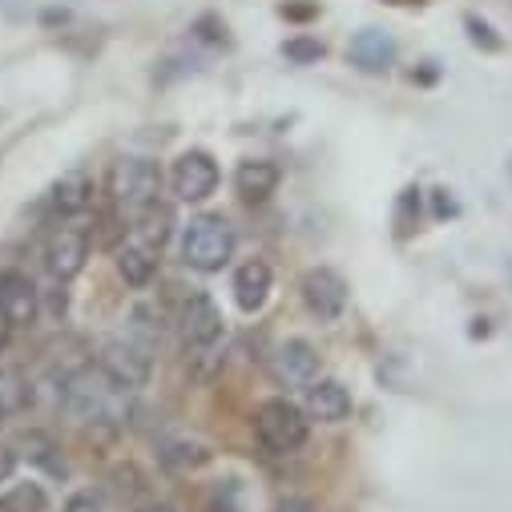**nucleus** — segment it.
Segmentation results:
<instances>
[{"mask_svg":"<svg viewBox=\"0 0 512 512\" xmlns=\"http://www.w3.org/2000/svg\"><path fill=\"white\" fill-rule=\"evenodd\" d=\"M61 400L81 420H113V424H121V416H125V388H117L101 367L73 371L61 383Z\"/></svg>","mask_w":512,"mask_h":512,"instance_id":"f257e3e1","label":"nucleus"},{"mask_svg":"<svg viewBox=\"0 0 512 512\" xmlns=\"http://www.w3.org/2000/svg\"><path fill=\"white\" fill-rule=\"evenodd\" d=\"M158 194H162V170L146 158H121L109 170V198L121 218L138 222L146 210L158 206Z\"/></svg>","mask_w":512,"mask_h":512,"instance_id":"f03ea898","label":"nucleus"},{"mask_svg":"<svg viewBox=\"0 0 512 512\" xmlns=\"http://www.w3.org/2000/svg\"><path fill=\"white\" fill-rule=\"evenodd\" d=\"M234 226L222 218V214H202L186 226L182 234V259L190 271H202V275H214L230 263L234 254Z\"/></svg>","mask_w":512,"mask_h":512,"instance_id":"7ed1b4c3","label":"nucleus"},{"mask_svg":"<svg viewBox=\"0 0 512 512\" xmlns=\"http://www.w3.org/2000/svg\"><path fill=\"white\" fill-rule=\"evenodd\" d=\"M254 432H259L263 448L275 456H291L307 444V412L295 408L291 400H267L254 416Z\"/></svg>","mask_w":512,"mask_h":512,"instance_id":"20e7f679","label":"nucleus"},{"mask_svg":"<svg viewBox=\"0 0 512 512\" xmlns=\"http://www.w3.org/2000/svg\"><path fill=\"white\" fill-rule=\"evenodd\" d=\"M299 295H303V307L319 323H335L343 315V307H347V283L331 267H311L299 279Z\"/></svg>","mask_w":512,"mask_h":512,"instance_id":"39448f33","label":"nucleus"},{"mask_svg":"<svg viewBox=\"0 0 512 512\" xmlns=\"http://www.w3.org/2000/svg\"><path fill=\"white\" fill-rule=\"evenodd\" d=\"M170 186H174V194L182 198V202H206L214 190H218V166H214V158L206 154V150H186L178 162H174V170H170Z\"/></svg>","mask_w":512,"mask_h":512,"instance_id":"423d86ee","label":"nucleus"},{"mask_svg":"<svg viewBox=\"0 0 512 512\" xmlns=\"http://www.w3.org/2000/svg\"><path fill=\"white\" fill-rule=\"evenodd\" d=\"M85 259H89V230L85 226H61L53 238H49V250H45V267L57 283H69L85 271Z\"/></svg>","mask_w":512,"mask_h":512,"instance_id":"0eeeda50","label":"nucleus"},{"mask_svg":"<svg viewBox=\"0 0 512 512\" xmlns=\"http://www.w3.org/2000/svg\"><path fill=\"white\" fill-rule=\"evenodd\" d=\"M101 371L117 383V388L138 392V388H146V383H150V355H146V347H134V343L113 339V343H105V351H101Z\"/></svg>","mask_w":512,"mask_h":512,"instance_id":"6e6552de","label":"nucleus"},{"mask_svg":"<svg viewBox=\"0 0 512 512\" xmlns=\"http://www.w3.org/2000/svg\"><path fill=\"white\" fill-rule=\"evenodd\" d=\"M271 375L279 388H307V383H315L319 375V355L307 339H287L279 343V351L271 355Z\"/></svg>","mask_w":512,"mask_h":512,"instance_id":"1a4fd4ad","label":"nucleus"},{"mask_svg":"<svg viewBox=\"0 0 512 512\" xmlns=\"http://www.w3.org/2000/svg\"><path fill=\"white\" fill-rule=\"evenodd\" d=\"M41 291L25 271H0V315L17 327H33L41 311Z\"/></svg>","mask_w":512,"mask_h":512,"instance_id":"9d476101","label":"nucleus"},{"mask_svg":"<svg viewBox=\"0 0 512 512\" xmlns=\"http://www.w3.org/2000/svg\"><path fill=\"white\" fill-rule=\"evenodd\" d=\"M178 327H182L186 347H214V343L222 339V311L214 307L210 295H190V299L182 303Z\"/></svg>","mask_w":512,"mask_h":512,"instance_id":"9b49d317","label":"nucleus"},{"mask_svg":"<svg viewBox=\"0 0 512 512\" xmlns=\"http://www.w3.org/2000/svg\"><path fill=\"white\" fill-rule=\"evenodd\" d=\"M347 57L363 73H383V69H392V61H396V41L383 29H363V33L351 37Z\"/></svg>","mask_w":512,"mask_h":512,"instance_id":"f8f14e48","label":"nucleus"},{"mask_svg":"<svg viewBox=\"0 0 512 512\" xmlns=\"http://www.w3.org/2000/svg\"><path fill=\"white\" fill-rule=\"evenodd\" d=\"M307 416L319 424H343L351 416V392L339 379L307 383Z\"/></svg>","mask_w":512,"mask_h":512,"instance_id":"ddd939ff","label":"nucleus"},{"mask_svg":"<svg viewBox=\"0 0 512 512\" xmlns=\"http://www.w3.org/2000/svg\"><path fill=\"white\" fill-rule=\"evenodd\" d=\"M234 299L250 315L263 311V303L271 299V267L263 259H250V263L238 267V275H234Z\"/></svg>","mask_w":512,"mask_h":512,"instance_id":"4468645a","label":"nucleus"},{"mask_svg":"<svg viewBox=\"0 0 512 512\" xmlns=\"http://www.w3.org/2000/svg\"><path fill=\"white\" fill-rule=\"evenodd\" d=\"M279 166L267 162V158H254V162H242L238 174H234V190L242 194V202H267L275 190H279Z\"/></svg>","mask_w":512,"mask_h":512,"instance_id":"2eb2a0df","label":"nucleus"},{"mask_svg":"<svg viewBox=\"0 0 512 512\" xmlns=\"http://www.w3.org/2000/svg\"><path fill=\"white\" fill-rule=\"evenodd\" d=\"M117 271L130 287H150L154 271H158V259H154V246H142V242H130L117 250Z\"/></svg>","mask_w":512,"mask_h":512,"instance_id":"dca6fc26","label":"nucleus"},{"mask_svg":"<svg viewBox=\"0 0 512 512\" xmlns=\"http://www.w3.org/2000/svg\"><path fill=\"white\" fill-rule=\"evenodd\" d=\"M17 452L29 460V464H37V468H45V472H53V476H65V460H61V448H57V440L49 436V432H21V440H17Z\"/></svg>","mask_w":512,"mask_h":512,"instance_id":"f3484780","label":"nucleus"},{"mask_svg":"<svg viewBox=\"0 0 512 512\" xmlns=\"http://www.w3.org/2000/svg\"><path fill=\"white\" fill-rule=\"evenodd\" d=\"M49 202H53V210H57L61 218H73V214L89 210V202H93V182H89L85 174H69V178H61V182L53 186Z\"/></svg>","mask_w":512,"mask_h":512,"instance_id":"a211bd4d","label":"nucleus"},{"mask_svg":"<svg viewBox=\"0 0 512 512\" xmlns=\"http://www.w3.org/2000/svg\"><path fill=\"white\" fill-rule=\"evenodd\" d=\"M29 400H33L29 379H25L17 367H0V416H17V412H25Z\"/></svg>","mask_w":512,"mask_h":512,"instance_id":"6ab92c4d","label":"nucleus"},{"mask_svg":"<svg viewBox=\"0 0 512 512\" xmlns=\"http://www.w3.org/2000/svg\"><path fill=\"white\" fill-rule=\"evenodd\" d=\"M0 504H5V512H45L49 508V496H45L41 484H17Z\"/></svg>","mask_w":512,"mask_h":512,"instance_id":"aec40b11","label":"nucleus"},{"mask_svg":"<svg viewBox=\"0 0 512 512\" xmlns=\"http://www.w3.org/2000/svg\"><path fill=\"white\" fill-rule=\"evenodd\" d=\"M162 460H166V468H174V472H186V468H198V464H206V460H210V452H206L202 444H194V440H178V444H170V448L162 452Z\"/></svg>","mask_w":512,"mask_h":512,"instance_id":"412c9836","label":"nucleus"},{"mask_svg":"<svg viewBox=\"0 0 512 512\" xmlns=\"http://www.w3.org/2000/svg\"><path fill=\"white\" fill-rule=\"evenodd\" d=\"M283 57L295 61V65H315L323 57V41H315V37H291L283 45Z\"/></svg>","mask_w":512,"mask_h":512,"instance_id":"4be33fe9","label":"nucleus"},{"mask_svg":"<svg viewBox=\"0 0 512 512\" xmlns=\"http://www.w3.org/2000/svg\"><path fill=\"white\" fill-rule=\"evenodd\" d=\"M65 512H105V500H101V492L85 488V492H73V496H69Z\"/></svg>","mask_w":512,"mask_h":512,"instance_id":"5701e85b","label":"nucleus"},{"mask_svg":"<svg viewBox=\"0 0 512 512\" xmlns=\"http://www.w3.org/2000/svg\"><path fill=\"white\" fill-rule=\"evenodd\" d=\"M464 25H468V37H472L476 45H484V49H492V53L500 49V37L492 33V25H484V21H476V17H468Z\"/></svg>","mask_w":512,"mask_h":512,"instance_id":"b1692460","label":"nucleus"},{"mask_svg":"<svg viewBox=\"0 0 512 512\" xmlns=\"http://www.w3.org/2000/svg\"><path fill=\"white\" fill-rule=\"evenodd\" d=\"M17 460H21L17 448H0V484H5V480L17 472Z\"/></svg>","mask_w":512,"mask_h":512,"instance_id":"393cba45","label":"nucleus"},{"mask_svg":"<svg viewBox=\"0 0 512 512\" xmlns=\"http://www.w3.org/2000/svg\"><path fill=\"white\" fill-rule=\"evenodd\" d=\"M275 512H315V508H311L307 500H283V504H279Z\"/></svg>","mask_w":512,"mask_h":512,"instance_id":"a878e982","label":"nucleus"},{"mask_svg":"<svg viewBox=\"0 0 512 512\" xmlns=\"http://www.w3.org/2000/svg\"><path fill=\"white\" fill-rule=\"evenodd\" d=\"M138 512H178L174 504H162V500H154V504H142Z\"/></svg>","mask_w":512,"mask_h":512,"instance_id":"bb28decb","label":"nucleus"},{"mask_svg":"<svg viewBox=\"0 0 512 512\" xmlns=\"http://www.w3.org/2000/svg\"><path fill=\"white\" fill-rule=\"evenodd\" d=\"M0 512H5V504H0Z\"/></svg>","mask_w":512,"mask_h":512,"instance_id":"cd10ccee","label":"nucleus"},{"mask_svg":"<svg viewBox=\"0 0 512 512\" xmlns=\"http://www.w3.org/2000/svg\"><path fill=\"white\" fill-rule=\"evenodd\" d=\"M0 420H5V416H0Z\"/></svg>","mask_w":512,"mask_h":512,"instance_id":"c85d7f7f","label":"nucleus"}]
</instances>
